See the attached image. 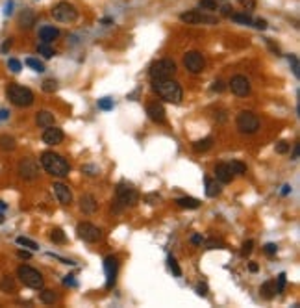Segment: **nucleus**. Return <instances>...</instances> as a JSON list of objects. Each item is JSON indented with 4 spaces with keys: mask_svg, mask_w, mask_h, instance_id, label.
Returning <instances> with one entry per match:
<instances>
[{
    "mask_svg": "<svg viewBox=\"0 0 300 308\" xmlns=\"http://www.w3.org/2000/svg\"><path fill=\"white\" fill-rule=\"evenodd\" d=\"M37 52L41 54V56H43V58H45V60H50V58L56 54V52H54V49L50 47V43H41V45L37 47Z\"/></svg>",
    "mask_w": 300,
    "mask_h": 308,
    "instance_id": "30",
    "label": "nucleus"
},
{
    "mask_svg": "<svg viewBox=\"0 0 300 308\" xmlns=\"http://www.w3.org/2000/svg\"><path fill=\"white\" fill-rule=\"evenodd\" d=\"M17 245H20V247H26L30 249V251H37L39 245L34 241V239H30V238H24V236H19L17 238Z\"/></svg>",
    "mask_w": 300,
    "mask_h": 308,
    "instance_id": "32",
    "label": "nucleus"
},
{
    "mask_svg": "<svg viewBox=\"0 0 300 308\" xmlns=\"http://www.w3.org/2000/svg\"><path fill=\"white\" fill-rule=\"evenodd\" d=\"M35 24V13L32 10H24L19 15V26L22 30H30Z\"/></svg>",
    "mask_w": 300,
    "mask_h": 308,
    "instance_id": "22",
    "label": "nucleus"
},
{
    "mask_svg": "<svg viewBox=\"0 0 300 308\" xmlns=\"http://www.w3.org/2000/svg\"><path fill=\"white\" fill-rule=\"evenodd\" d=\"M98 108L100 109H111L113 108V99H100L98 100Z\"/></svg>",
    "mask_w": 300,
    "mask_h": 308,
    "instance_id": "41",
    "label": "nucleus"
},
{
    "mask_svg": "<svg viewBox=\"0 0 300 308\" xmlns=\"http://www.w3.org/2000/svg\"><path fill=\"white\" fill-rule=\"evenodd\" d=\"M212 147H213V138H204L200 139V141L193 143L194 152H206V150H210Z\"/></svg>",
    "mask_w": 300,
    "mask_h": 308,
    "instance_id": "26",
    "label": "nucleus"
},
{
    "mask_svg": "<svg viewBox=\"0 0 300 308\" xmlns=\"http://www.w3.org/2000/svg\"><path fill=\"white\" fill-rule=\"evenodd\" d=\"M252 249H254V241H252V239L245 241L241 247V256H248V254L252 253Z\"/></svg>",
    "mask_w": 300,
    "mask_h": 308,
    "instance_id": "39",
    "label": "nucleus"
},
{
    "mask_svg": "<svg viewBox=\"0 0 300 308\" xmlns=\"http://www.w3.org/2000/svg\"><path fill=\"white\" fill-rule=\"evenodd\" d=\"M235 125L241 134H256L260 130V119L256 113H252L248 109H243L239 111L237 119H235Z\"/></svg>",
    "mask_w": 300,
    "mask_h": 308,
    "instance_id": "6",
    "label": "nucleus"
},
{
    "mask_svg": "<svg viewBox=\"0 0 300 308\" xmlns=\"http://www.w3.org/2000/svg\"><path fill=\"white\" fill-rule=\"evenodd\" d=\"M8 99H10L11 104H15L19 108H28V106L34 104L35 97H34L32 90H28V88L19 86V84H11L8 88Z\"/></svg>",
    "mask_w": 300,
    "mask_h": 308,
    "instance_id": "3",
    "label": "nucleus"
},
{
    "mask_svg": "<svg viewBox=\"0 0 300 308\" xmlns=\"http://www.w3.org/2000/svg\"><path fill=\"white\" fill-rule=\"evenodd\" d=\"M76 232H78V238L84 239V241H88V243H97L98 239L102 238V230L95 227L93 223H80L76 227Z\"/></svg>",
    "mask_w": 300,
    "mask_h": 308,
    "instance_id": "10",
    "label": "nucleus"
},
{
    "mask_svg": "<svg viewBox=\"0 0 300 308\" xmlns=\"http://www.w3.org/2000/svg\"><path fill=\"white\" fill-rule=\"evenodd\" d=\"M289 63H291V67H293L295 76L299 78V60H297V56H293V54H291V56H289Z\"/></svg>",
    "mask_w": 300,
    "mask_h": 308,
    "instance_id": "45",
    "label": "nucleus"
},
{
    "mask_svg": "<svg viewBox=\"0 0 300 308\" xmlns=\"http://www.w3.org/2000/svg\"><path fill=\"white\" fill-rule=\"evenodd\" d=\"M198 6H200L202 10H208V11L217 10V2H215V0H200Z\"/></svg>",
    "mask_w": 300,
    "mask_h": 308,
    "instance_id": "37",
    "label": "nucleus"
},
{
    "mask_svg": "<svg viewBox=\"0 0 300 308\" xmlns=\"http://www.w3.org/2000/svg\"><path fill=\"white\" fill-rule=\"evenodd\" d=\"M252 22H254V26H256L258 30H267V20H265V19L252 20Z\"/></svg>",
    "mask_w": 300,
    "mask_h": 308,
    "instance_id": "47",
    "label": "nucleus"
},
{
    "mask_svg": "<svg viewBox=\"0 0 300 308\" xmlns=\"http://www.w3.org/2000/svg\"><path fill=\"white\" fill-rule=\"evenodd\" d=\"M117 202L119 204H123V206H136L137 202H139V193H137V189L132 186V184H128V182H121L119 186H117Z\"/></svg>",
    "mask_w": 300,
    "mask_h": 308,
    "instance_id": "7",
    "label": "nucleus"
},
{
    "mask_svg": "<svg viewBox=\"0 0 300 308\" xmlns=\"http://www.w3.org/2000/svg\"><path fill=\"white\" fill-rule=\"evenodd\" d=\"M59 37V30L56 26H43L41 30H39V39L41 43H52V41H56Z\"/></svg>",
    "mask_w": 300,
    "mask_h": 308,
    "instance_id": "20",
    "label": "nucleus"
},
{
    "mask_svg": "<svg viewBox=\"0 0 300 308\" xmlns=\"http://www.w3.org/2000/svg\"><path fill=\"white\" fill-rule=\"evenodd\" d=\"M206 247L208 249H223L224 243L221 241V239H208V241H206Z\"/></svg>",
    "mask_w": 300,
    "mask_h": 308,
    "instance_id": "42",
    "label": "nucleus"
},
{
    "mask_svg": "<svg viewBox=\"0 0 300 308\" xmlns=\"http://www.w3.org/2000/svg\"><path fill=\"white\" fill-rule=\"evenodd\" d=\"M152 88L154 91L167 102H173V104H180L184 99V91L182 86L173 78L167 80H152Z\"/></svg>",
    "mask_w": 300,
    "mask_h": 308,
    "instance_id": "1",
    "label": "nucleus"
},
{
    "mask_svg": "<svg viewBox=\"0 0 300 308\" xmlns=\"http://www.w3.org/2000/svg\"><path fill=\"white\" fill-rule=\"evenodd\" d=\"M52 189H54V195L58 197V200L63 206H67V204L72 202V193H71L69 186L61 184V182H56V184H52Z\"/></svg>",
    "mask_w": 300,
    "mask_h": 308,
    "instance_id": "16",
    "label": "nucleus"
},
{
    "mask_svg": "<svg viewBox=\"0 0 300 308\" xmlns=\"http://www.w3.org/2000/svg\"><path fill=\"white\" fill-rule=\"evenodd\" d=\"M8 67H10L11 72H20V69H22L20 61H19V60H15V58H11V60L8 61Z\"/></svg>",
    "mask_w": 300,
    "mask_h": 308,
    "instance_id": "40",
    "label": "nucleus"
},
{
    "mask_svg": "<svg viewBox=\"0 0 300 308\" xmlns=\"http://www.w3.org/2000/svg\"><path fill=\"white\" fill-rule=\"evenodd\" d=\"M65 138V134H63V130L58 128V127H47L45 132H43V143H47V145H59L61 141Z\"/></svg>",
    "mask_w": 300,
    "mask_h": 308,
    "instance_id": "15",
    "label": "nucleus"
},
{
    "mask_svg": "<svg viewBox=\"0 0 300 308\" xmlns=\"http://www.w3.org/2000/svg\"><path fill=\"white\" fill-rule=\"evenodd\" d=\"M148 74L152 80H167L173 78L176 74V63L169 58H163V60H158L150 65L148 69Z\"/></svg>",
    "mask_w": 300,
    "mask_h": 308,
    "instance_id": "5",
    "label": "nucleus"
},
{
    "mask_svg": "<svg viewBox=\"0 0 300 308\" xmlns=\"http://www.w3.org/2000/svg\"><path fill=\"white\" fill-rule=\"evenodd\" d=\"M11 8H13V2H8V6H6V15H11Z\"/></svg>",
    "mask_w": 300,
    "mask_h": 308,
    "instance_id": "59",
    "label": "nucleus"
},
{
    "mask_svg": "<svg viewBox=\"0 0 300 308\" xmlns=\"http://www.w3.org/2000/svg\"><path fill=\"white\" fill-rule=\"evenodd\" d=\"M52 17L58 22H74L78 19V10L71 4V2H58L54 8H52Z\"/></svg>",
    "mask_w": 300,
    "mask_h": 308,
    "instance_id": "8",
    "label": "nucleus"
},
{
    "mask_svg": "<svg viewBox=\"0 0 300 308\" xmlns=\"http://www.w3.org/2000/svg\"><path fill=\"white\" fill-rule=\"evenodd\" d=\"M221 13H223V15H232V6H228V4L223 6V8H221Z\"/></svg>",
    "mask_w": 300,
    "mask_h": 308,
    "instance_id": "55",
    "label": "nucleus"
},
{
    "mask_svg": "<svg viewBox=\"0 0 300 308\" xmlns=\"http://www.w3.org/2000/svg\"><path fill=\"white\" fill-rule=\"evenodd\" d=\"M299 150H300V147H299V143H297L295 149H293V158L291 160H299Z\"/></svg>",
    "mask_w": 300,
    "mask_h": 308,
    "instance_id": "57",
    "label": "nucleus"
},
{
    "mask_svg": "<svg viewBox=\"0 0 300 308\" xmlns=\"http://www.w3.org/2000/svg\"><path fill=\"white\" fill-rule=\"evenodd\" d=\"M289 150V143L287 141H280V143H276V152L278 154H285Z\"/></svg>",
    "mask_w": 300,
    "mask_h": 308,
    "instance_id": "44",
    "label": "nucleus"
},
{
    "mask_svg": "<svg viewBox=\"0 0 300 308\" xmlns=\"http://www.w3.org/2000/svg\"><path fill=\"white\" fill-rule=\"evenodd\" d=\"M146 200H148V204H156L154 200H159V195H148Z\"/></svg>",
    "mask_w": 300,
    "mask_h": 308,
    "instance_id": "56",
    "label": "nucleus"
},
{
    "mask_svg": "<svg viewBox=\"0 0 300 308\" xmlns=\"http://www.w3.org/2000/svg\"><path fill=\"white\" fill-rule=\"evenodd\" d=\"M146 113L154 123H165V108L159 102H150L146 106Z\"/></svg>",
    "mask_w": 300,
    "mask_h": 308,
    "instance_id": "17",
    "label": "nucleus"
},
{
    "mask_svg": "<svg viewBox=\"0 0 300 308\" xmlns=\"http://www.w3.org/2000/svg\"><path fill=\"white\" fill-rule=\"evenodd\" d=\"M221 191H223V188H221V182L219 180H212V179H206V195L208 197H219L221 195Z\"/></svg>",
    "mask_w": 300,
    "mask_h": 308,
    "instance_id": "23",
    "label": "nucleus"
},
{
    "mask_svg": "<svg viewBox=\"0 0 300 308\" xmlns=\"http://www.w3.org/2000/svg\"><path fill=\"white\" fill-rule=\"evenodd\" d=\"M39 299H41V303H45V305H54V303L58 301V293H54V290H43V291L39 293Z\"/></svg>",
    "mask_w": 300,
    "mask_h": 308,
    "instance_id": "27",
    "label": "nucleus"
},
{
    "mask_svg": "<svg viewBox=\"0 0 300 308\" xmlns=\"http://www.w3.org/2000/svg\"><path fill=\"white\" fill-rule=\"evenodd\" d=\"M41 165L49 175L58 177V179H65L69 175V171H71L67 160L56 154V152H52V150H47V152L41 154Z\"/></svg>",
    "mask_w": 300,
    "mask_h": 308,
    "instance_id": "2",
    "label": "nucleus"
},
{
    "mask_svg": "<svg viewBox=\"0 0 300 308\" xmlns=\"http://www.w3.org/2000/svg\"><path fill=\"white\" fill-rule=\"evenodd\" d=\"M11 45H13V41H11V39H6V43H4L2 47H0V52H2V54H6V52H8V50L11 49Z\"/></svg>",
    "mask_w": 300,
    "mask_h": 308,
    "instance_id": "51",
    "label": "nucleus"
},
{
    "mask_svg": "<svg viewBox=\"0 0 300 308\" xmlns=\"http://www.w3.org/2000/svg\"><path fill=\"white\" fill-rule=\"evenodd\" d=\"M230 90H232V93L233 95H237V97H247V95H250L252 86L247 76L235 74V76L230 80Z\"/></svg>",
    "mask_w": 300,
    "mask_h": 308,
    "instance_id": "12",
    "label": "nucleus"
},
{
    "mask_svg": "<svg viewBox=\"0 0 300 308\" xmlns=\"http://www.w3.org/2000/svg\"><path fill=\"white\" fill-rule=\"evenodd\" d=\"M184 65L191 74H200L206 69V58L198 50H189L184 56Z\"/></svg>",
    "mask_w": 300,
    "mask_h": 308,
    "instance_id": "9",
    "label": "nucleus"
},
{
    "mask_svg": "<svg viewBox=\"0 0 300 308\" xmlns=\"http://www.w3.org/2000/svg\"><path fill=\"white\" fill-rule=\"evenodd\" d=\"M248 269H250L252 273H256V271H258V264H254V262H252L250 266H248Z\"/></svg>",
    "mask_w": 300,
    "mask_h": 308,
    "instance_id": "61",
    "label": "nucleus"
},
{
    "mask_svg": "<svg viewBox=\"0 0 300 308\" xmlns=\"http://www.w3.org/2000/svg\"><path fill=\"white\" fill-rule=\"evenodd\" d=\"M19 175L24 180H35L39 177V165L35 160L22 158L19 162Z\"/></svg>",
    "mask_w": 300,
    "mask_h": 308,
    "instance_id": "11",
    "label": "nucleus"
},
{
    "mask_svg": "<svg viewBox=\"0 0 300 308\" xmlns=\"http://www.w3.org/2000/svg\"><path fill=\"white\" fill-rule=\"evenodd\" d=\"M35 123H37V127H41V128H47V127H52L56 123V117H54V113H50L47 109H41V111H37V115H35Z\"/></svg>",
    "mask_w": 300,
    "mask_h": 308,
    "instance_id": "21",
    "label": "nucleus"
},
{
    "mask_svg": "<svg viewBox=\"0 0 300 308\" xmlns=\"http://www.w3.org/2000/svg\"><path fill=\"white\" fill-rule=\"evenodd\" d=\"M4 221H6V217H4V214H2V212H0V225H2V223H4Z\"/></svg>",
    "mask_w": 300,
    "mask_h": 308,
    "instance_id": "63",
    "label": "nucleus"
},
{
    "mask_svg": "<svg viewBox=\"0 0 300 308\" xmlns=\"http://www.w3.org/2000/svg\"><path fill=\"white\" fill-rule=\"evenodd\" d=\"M63 284L65 286H76V282H74V278H72V275H69L65 280H63Z\"/></svg>",
    "mask_w": 300,
    "mask_h": 308,
    "instance_id": "54",
    "label": "nucleus"
},
{
    "mask_svg": "<svg viewBox=\"0 0 300 308\" xmlns=\"http://www.w3.org/2000/svg\"><path fill=\"white\" fill-rule=\"evenodd\" d=\"M230 17H232V20H233V22H237V24H245V26H252V19H250V15H247V13H232Z\"/></svg>",
    "mask_w": 300,
    "mask_h": 308,
    "instance_id": "29",
    "label": "nucleus"
},
{
    "mask_svg": "<svg viewBox=\"0 0 300 308\" xmlns=\"http://www.w3.org/2000/svg\"><path fill=\"white\" fill-rule=\"evenodd\" d=\"M10 117V111L8 109H0V119H8Z\"/></svg>",
    "mask_w": 300,
    "mask_h": 308,
    "instance_id": "58",
    "label": "nucleus"
},
{
    "mask_svg": "<svg viewBox=\"0 0 300 308\" xmlns=\"http://www.w3.org/2000/svg\"><path fill=\"white\" fill-rule=\"evenodd\" d=\"M285 273H280L278 275V282H274L276 284V293H283V290H285Z\"/></svg>",
    "mask_w": 300,
    "mask_h": 308,
    "instance_id": "38",
    "label": "nucleus"
},
{
    "mask_svg": "<svg viewBox=\"0 0 300 308\" xmlns=\"http://www.w3.org/2000/svg\"><path fill=\"white\" fill-rule=\"evenodd\" d=\"M82 173H86L89 177H95V175H98V167H95V165H84Z\"/></svg>",
    "mask_w": 300,
    "mask_h": 308,
    "instance_id": "43",
    "label": "nucleus"
},
{
    "mask_svg": "<svg viewBox=\"0 0 300 308\" xmlns=\"http://www.w3.org/2000/svg\"><path fill=\"white\" fill-rule=\"evenodd\" d=\"M196 293L206 297V295H208V286H206V284H198V286H196Z\"/></svg>",
    "mask_w": 300,
    "mask_h": 308,
    "instance_id": "50",
    "label": "nucleus"
},
{
    "mask_svg": "<svg viewBox=\"0 0 300 308\" xmlns=\"http://www.w3.org/2000/svg\"><path fill=\"white\" fill-rule=\"evenodd\" d=\"M180 20L185 22V24H200V22H208V24H217V19L215 17H210V15H204L200 11H185L180 15Z\"/></svg>",
    "mask_w": 300,
    "mask_h": 308,
    "instance_id": "13",
    "label": "nucleus"
},
{
    "mask_svg": "<svg viewBox=\"0 0 300 308\" xmlns=\"http://www.w3.org/2000/svg\"><path fill=\"white\" fill-rule=\"evenodd\" d=\"M97 208H98V202L97 199H95V195L86 193V195L80 197V210H82L84 214H95Z\"/></svg>",
    "mask_w": 300,
    "mask_h": 308,
    "instance_id": "18",
    "label": "nucleus"
},
{
    "mask_svg": "<svg viewBox=\"0 0 300 308\" xmlns=\"http://www.w3.org/2000/svg\"><path fill=\"white\" fill-rule=\"evenodd\" d=\"M6 208H8V204H6L4 200H0V212H4Z\"/></svg>",
    "mask_w": 300,
    "mask_h": 308,
    "instance_id": "62",
    "label": "nucleus"
},
{
    "mask_svg": "<svg viewBox=\"0 0 300 308\" xmlns=\"http://www.w3.org/2000/svg\"><path fill=\"white\" fill-rule=\"evenodd\" d=\"M26 65H28L32 71H35V72H43V71H45V65L39 60H35V58H28V60H26Z\"/></svg>",
    "mask_w": 300,
    "mask_h": 308,
    "instance_id": "34",
    "label": "nucleus"
},
{
    "mask_svg": "<svg viewBox=\"0 0 300 308\" xmlns=\"http://www.w3.org/2000/svg\"><path fill=\"white\" fill-rule=\"evenodd\" d=\"M228 167L232 171V175H245L247 173V165L239 160H233L232 163H228Z\"/></svg>",
    "mask_w": 300,
    "mask_h": 308,
    "instance_id": "31",
    "label": "nucleus"
},
{
    "mask_svg": "<svg viewBox=\"0 0 300 308\" xmlns=\"http://www.w3.org/2000/svg\"><path fill=\"white\" fill-rule=\"evenodd\" d=\"M263 251H265L267 254H276V251H278V247H276V243H267V245L263 247Z\"/></svg>",
    "mask_w": 300,
    "mask_h": 308,
    "instance_id": "48",
    "label": "nucleus"
},
{
    "mask_svg": "<svg viewBox=\"0 0 300 308\" xmlns=\"http://www.w3.org/2000/svg\"><path fill=\"white\" fill-rule=\"evenodd\" d=\"M169 268H171V271L175 273V277H182V269H180V266H178V262H176V258H173V256H169Z\"/></svg>",
    "mask_w": 300,
    "mask_h": 308,
    "instance_id": "36",
    "label": "nucleus"
},
{
    "mask_svg": "<svg viewBox=\"0 0 300 308\" xmlns=\"http://www.w3.org/2000/svg\"><path fill=\"white\" fill-rule=\"evenodd\" d=\"M191 243H193V245H202L204 238L202 236H198V234H194V236H191Z\"/></svg>",
    "mask_w": 300,
    "mask_h": 308,
    "instance_id": "52",
    "label": "nucleus"
},
{
    "mask_svg": "<svg viewBox=\"0 0 300 308\" xmlns=\"http://www.w3.org/2000/svg\"><path fill=\"white\" fill-rule=\"evenodd\" d=\"M176 204H178L180 208L196 210L198 206H200V200L194 199V197H180V199H176Z\"/></svg>",
    "mask_w": 300,
    "mask_h": 308,
    "instance_id": "25",
    "label": "nucleus"
},
{
    "mask_svg": "<svg viewBox=\"0 0 300 308\" xmlns=\"http://www.w3.org/2000/svg\"><path fill=\"white\" fill-rule=\"evenodd\" d=\"M212 91H217V93H221V91H224V84H223V82H221V80H217V82H213Z\"/></svg>",
    "mask_w": 300,
    "mask_h": 308,
    "instance_id": "49",
    "label": "nucleus"
},
{
    "mask_svg": "<svg viewBox=\"0 0 300 308\" xmlns=\"http://www.w3.org/2000/svg\"><path fill=\"white\" fill-rule=\"evenodd\" d=\"M50 239L54 241V243H65L67 241V238H65V232L61 229H54L52 232H50Z\"/></svg>",
    "mask_w": 300,
    "mask_h": 308,
    "instance_id": "33",
    "label": "nucleus"
},
{
    "mask_svg": "<svg viewBox=\"0 0 300 308\" xmlns=\"http://www.w3.org/2000/svg\"><path fill=\"white\" fill-rule=\"evenodd\" d=\"M260 293H262L263 299L271 301V299L276 295V284H274V280H267V282H263L262 288H260Z\"/></svg>",
    "mask_w": 300,
    "mask_h": 308,
    "instance_id": "24",
    "label": "nucleus"
},
{
    "mask_svg": "<svg viewBox=\"0 0 300 308\" xmlns=\"http://www.w3.org/2000/svg\"><path fill=\"white\" fill-rule=\"evenodd\" d=\"M104 271H106V288H113L119 271V260L117 256H106L104 258Z\"/></svg>",
    "mask_w": 300,
    "mask_h": 308,
    "instance_id": "14",
    "label": "nucleus"
},
{
    "mask_svg": "<svg viewBox=\"0 0 300 308\" xmlns=\"http://www.w3.org/2000/svg\"><path fill=\"white\" fill-rule=\"evenodd\" d=\"M15 147H17V143L11 136H0V149L2 150L10 152V150H15Z\"/></svg>",
    "mask_w": 300,
    "mask_h": 308,
    "instance_id": "28",
    "label": "nucleus"
},
{
    "mask_svg": "<svg viewBox=\"0 0 300 308\" xmlns=\"http://www.w3.org/2000/svg\"><path fill=\"white\" fill-rule=\"evenodd\" d=\"M239 4L245 10H254L256 8V0H239Z\"/></svg>",
    "mask_w": 300,
    "mask_h": 308,
    "instance_id": "46",
    "label": "nucleus"
},
{
    "mask_svg": "<svg viewBox=\"0 0 300 308\" xmlns=\"http://www.w3.org/2000/svg\"><path fill=\"white\" fill-rule=\"evenodd\" d=\"M17 277H19V280L24 286H28L32 290H43V286H45L43 275L35 268H32V266H19Z\"/></svg>",
    "mask_w": 300,
    "mask_h": 308,
    "instance_id": "4",
    "label": "nucleus"
},
{
    "mask_svg": "<svg viewBox=\"0 0 300 308\" xmlns=\"http://www.w3.org/2000/svg\"><path fill=\"white\" fill-rule=\"evenodd\" d=\"M282 193H283V195H289V193H291V186H283Z\"/></svg>",
    "mask_w": 300,
    "mask_h": 308,
    "instance_id": "60",
    "label": "nucleus"
},
{
    "mask_svg": "<svg viewBox=\"0 0 300 308\" xmlns=\"http://www.w3.org/2000/svg\"><path fill=\"white\" fill-rule=\"evenodd\" d=\"M233 179L232 171L228 167V163H217L215 165V180H219L221 184H230Z\"/></svg>",
    "mask_w": 300,
    "mask_h": 308,
    "instance_id": "19",
    "label": "nucleus"
},
{
    "mask_svg": "<svg viewBox=\"0 0 300 308\" xmlns=\"http://www.w3.org/2000/svg\"><path fill=\"white\" fill-rule=\"evenodd\" d=\"M17 254H19V258H24V260L32 258V253H28V251H19Z\"/></svg>",
    "mask_w": 300,
    "mask_h": 308,
    "instance_id": "53",
    "label": "nucleus"
},
{
    "mask_svg": "<svg viewBox=\"0 0 300 308\" xmlns=\"http://www.w3.org/2000/svg\"><path fill=\"white\" fill-rule=\"evenodd\" d=\"M56 90H58V82L56 80H45L43 82V91L45 93H54Z\"/></svg>",
    "mask_w": 300,
    "mask_h": 308,
    "instance_id": "35",
    "label": "nucleus"
}]
</instances>
